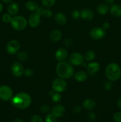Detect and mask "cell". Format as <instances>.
<instances>
[{
    "instance_id": "23",
    "label": "cell",
    "mask_w": 121,
    "mask_h": 122,
    "mask_svg": "<svg viewBox=\"0 0 121 122\" xmlns=\"http://www.w3.org/2000/svg\"><path fill=\"white\" fill-rule=\"evenodd\" d=\"M109 11V7L107 4H101L97 7V12L100 15H105Z\"/></svg>"
},
{
    "instance_id": "34",
    "label": "cell",
    "mask_w": 121,
    "mask_h": 122,
    "mask_svg": "<svg viewBox=\"0 0 121 122\" xmlns=\"http://www.w3.org/2000/svg\"><path fill=\"white\" fill-rule=\"evenodd\" d=\"M34 73V71L32 69L30 68H28V69H26V70L24 71V74L25 75V76H27V77H31L33 75Z\"/></svg>"
},
{
    "instance_id": "38",
    "label": "cell",
    "mask_w": 121,
    "mask_h": 122,
    "mask_svg": "<svg viewBox=\"0 0 121 122\" xmlns=\"http://www.w3.org/2000/svg\"><path fill=\"white\" fill-rule=\"evenodd\" d=\"M64 44H65L66 46H70L72 45V40L71 38H66V40L65 41V42H64Z\"/></svg>"
},
{
    "instance_id": "41",
    "label": "cell",
    "mask_w": 121,
    "mask_h": 122,
    "mask_svg": "<svg viewBox=\"0 0 121 122\" xmlns=\"http://www.w3.org/2000/svg\"><path fill=\"white\" fill-rule=\"evenodd\" d=\"M105 1L106 3L108 5H112L114 4L115 0H105Z\"/></svg>"
},
{
    "instance_id": "14",
    "label": "cell",
    "mask_w": 121,
    "mask_h": 122,
    "mask_svg": "<svg viewBox=\"0 0 121 122\" xmlns=\"http://www.w3.org/2000/svg\"><path fill=\"white\" fill-rule=\"evenodd\" d=\"M55 58L58 61H65V59L67 58L68 56V52L67 50L65 48H59L55 52Z\"/></svg>"
},
{
    "instance_id": "28",
    "label": "cell",
    "mask_w": 121,
    "mask_h": 122,
    "mask_svg": "<svg viewBox=\"0 0 121 122\" xmlns=\"http://www.w3.org/2000/svg\"><path fill=\"white\" fill-rule=\"evenodd\" d=\"M17 58L20 61H25L28 58V55L24 51L19 52L17 54Z\"/></svg>"
},
{
    "instance_id": "37",
    "label": "cell",
    "mask_w": 121,
    "mask_h": 122,
    "mask_svg": "<svg viewBox=\"0 0 121 122\" xmlns=\"http://www.w3.org/2000/svg\"><path fill=\"white\" fill-rule=\"evenodd\" d=\"M88 119L91 120H94L96 119V115L94 112H90V113L88 114Z\"/></svg>"
},
{
    "instance_id": "2",
    "label": "cell",
    "mask_w": 121,
    "mask_h": 122,
    "mask_svg": "<svg viewBox=\"0 0 121 122\" xmlns=\"http://www.w3.org/2000/svg\"><path fill=\"white\" fill-rule=\"evenodd\" d=\"M56 72L59 77L67 79L74 75L73 66L70 62L63 61H59L56 67Z\"/></svg>"
},
{
    "instance_id": "10",
    "label": "cell",
    "mask_w": 121,
    "mask_h": 122,
    "mask_svg": "<svg viewBox=\"0 0 121 122\" xmlns=\"http://www.w3.org/2000/svg\"><path fill=\"white\" fill-rule=\"evenodd\" d=\"M11 70L13 76L15 77H20L24 74V68L22 64L19 62H14L11 65Z\"/></svg>"
},
{
    "instance_id": "8",
    "label": "cell",
    "mask_w": 121,
    "mask_h": 122,
    "mask_svg": "<svg viewBox=\"0 0 121 122\" xmlns=\"http://www.w3.org/2000/svg\"><path fill=\"white\" fill-rule=\"evenodd\" d=\"M90 35L91 38L94 40H100L105 36L106 30H104L103 27H95L91 30Z\"/></svg>"
},
{
    "instance_id": "18",
    "label": "cell",
    "mask_w": 121,
    "mask_h": 122,
    "mask_svg": "<svg viewBox=\"0 0 121 122\" xmlns=\"http://www.w3.org/2000/svg\"><path fill=\"white\" fill-rule=\"evenodd\" d=\"M87 78V74L83 70H79L77 71L74 75L75 80L78 82H84L86 81Z\"/></svg>"
},
{
    "instance_id": "32",
    "label": "cell",
    "mask_w": 121,
    "mask_h": 122,
    "mask_svg": "<svg viewBox=\"0 0 121 122\" xmlns=\"http://www.w3.org/2000/svg\"><path fill=\"white\" fill-rule=\"evenodd\" d=\"M113 120L115 122H121V112H116L114 114Z\"/></svg>"
},
{
    "instance_id": "24",
    "label": "cell",
    "mask_w": 121,
    "mask_h": 122,
    "mask_svg": "<svg viewBox=\"0 0 121 122\" xmlns=\"http://www.w3.org/2000/svg\"><path fill=\"white\" fill-rule=\"evenodd\" d=\"M36 13H37L40 16L42 15V16L45 17H51L53 15V13L51 10L47 9V8H44L42 7H40L39 10Z\"/></svg>"
},
{
    "instance_id": "35",
    "label": "cell",
    "mask_w": 121,
    "mask_h": 122,
    "mask_svg": "<svg viewBox=\"0 0 121 122\" xmlns=\"http://www.w3.org/2000/svg\"><path fill=\"white\" fill-rule=\"evenodd\" d=\"M40 110L42 113H47L50 110V107L47 104H42L40 106Z\"/></svg>"
},
{
    "instance_id": "1",
    "label": "cell",
    "mask_w": 121,
    "mask_h": 122,
    "mask_svg": "<svg viewBox=\"0 0 121 122\" xmlns=\"http://www.w3.org/2000/svg\"><path fill=\"white\" fill-rule=\"evenodd\" d=\"M11 101L14 107L21 110L28 108L32 103L31 97L26 92L18 93L12 98Z\"/></svg>"
},
{
    "instance_id": "9",
    "label": "cell",
    "mask_w": 121,
    "mask_h": 122,
    "mask_svg": "<svg viewBox=\"0 0 121 122\" xmlns=\"http://www.w3.org/2000/svg\"><path fill=\"white\" fill-rule=\"evenodd\" d=\"M69 62L74 66L81 65L84 62V56L79 52H74L70 55Z\"/></svg>"
},
{
    "instance_id": "7",
    "label": "cell",
    "mask_w": 121,
    "mask_h": 122,
    "mask_svg": "<svg viewBox=\"0 0 121 122\" xmlns=\"http://www.w3.org/2000/svg\"><path fill=\"white\" fill-rule=\"evenodd\" d=\"M20 48V43L15 39L11 40L7 43L6 45V51L11 55L15 54L19 51Z\"/></svg>"
},
{
    "instance_id": "15",
    "label": "cell",
    "mask_w": 121,
    "mask_h": 122,
    "mask_svg": "<svg viewBox=\"0 0 121 122\" xmlns=\"http://www.w3.org/2000/svg\"><path fill=\"white\" fill-rule=\"evenodd\" d=\"M79 12H80V17L84 20H91L94 16L93 11L88 8H83Z\"/></svg>"
},
{
    "instance_id": "5",
    "label": "cell",
    "mask_w": 121,
    "mask_h": 122,
    "mask_svg": "<svg viewBox=\"0 0 121 122\" xmlns=\"http://www.w3.org/2000/svg\"><path fill=\"white\" fill-rule=\"evenodd\" d=\"M67 87V83L64 79L56 78L53 81L52 83V89L53 91L56 92L60 93L65 91Z\"/></svg>"
},
{
    "instance_id": "36",
    "label": "cell",
    "mask_w": 121,
    "mask_h": 122,
    "mask_svg": "<svg viewBox=\"0 0 121 122\" xmlns=\"http://www.w3.org/2000/svg\"><path fill=\"white\" fill-rule=\"evenodd\" d=\"M72 17L74 19H78L80 17V12L78 10H74L72 12Z\"/></svg>"
},
{
    "instance_id": "17",
    "label": "cell",
    "mask_w": 121,
    "mask_h": 122,
    "mask_svg": "<svg viewBox=\"0 0 121 122\" xmlns=\"http://www.w3.org/2000/svg\"><path fill=\"white\" fill-rule=\"evenodd\" d=\"M110 12L114 17H118L121 16V5L117 4L112 5L110 8Z\"/></svg>"
},
{
    "instance_id": "44",
    "label": "cell",
    "mask_w": 121,
    "mask_h": 122,
    "mask_svg": "<svg viewBox=\"0 0 121 122\" xmlns=\"http://www.w3.org/2000/svg\"><path fill=\"white\" fill-rule=\"evenodd\" d=\"M2 1H3L4 2H5V3H9V2H11L13 0H2Z\"/></svg>"
},
{
    "instance_id": "13",
    "label": "cell",
    "mask_w": 121,
    "mask_h": 122,
    "mask_svg": "<svg viewBox=\"0 0 121 122\" xmlns=\"http://www.w3.org/2000/svg\"><path fill=\"white\" fill-rule=\"evenodd\" d=\"M65 113V107L60 104L55 105L52 108V113L56 117H60L63 116Z\"/></svg>"
},
{
    "instance_id": "31",
    "label": "cell",
    "mask_w": 121,
    "mask_h": 122,
    "mask_svg": "<svg viewBox=\"0 0 121 122\" xmlns=\"http://www.w3.org/2000/svg\"><path fill=\"white\" fill-rule=\"evenodd\" d=\"M113 83L112 81H107L104 84V88L106 91H110L113 88Z\"/></svg>"
},
{
    "instance_id": "45",
    "label": "cell",
    "mask_w": 121,
    "mask_h": 122,
    "mask_svg": "<svg viewBox=\"0 0 121 122\" xmlns=\"http://www.w3.org/2000/svg\"><path fill=\"white\" fill-rule=\"evenodd\" d=\"M2 10H3V6H2V4H1V2H0V13H1V12H2Z\"/></svg>"
},
{
    "instance_id": "21",
    "label": "cell",
    "mask_w": 121,
    "mask_h": 122,
    "mask_svg": "<svg viewBox=\"0 0 121 122\" xmlns=\"http://www.w3.org/2000/svg\"><path fill=\"white\" fill-rule=\"evenodd\" d=\"M26 7L28 10L30 11H34V12H37L39 10V5L36 3V2L33 1H27L26 3Z\"/></svg>"
},
{
    "instance_id": "22",
    "label": "cell",
    "mask_w": 121,
    "mask_h": 122,
    "mask_svg": "<svg viewBox=\"0 0 121 122\" xmlns=\"http://www.w3.org/2000/svg\"><path fill=\"white\" fill-rule=\"evenodd\" d=\"M19 11V6L17 3H11L8 7V13L11 15H14L18 13Z\"/></svg>"
},
{
    "instance_id": "11",
    "label": "cell",
    "mask_w": 121,
    "mask_h": 122,
    "mask_svg": "<svg viewBox=\"0 0 121 122\" xmlns=\"http://www.w3.org/2000/svg\"><path fill=\"white\" fill-rule=\"evenodd\" d=\"M40 23V15L37 13H34L31 14L28 19V23L30 27H36Z\"/></svg>"
},
{
    "instance_id": "26",
    "label": "cell",
    "mask_w": 121,
    "mask_h": 122,
    "mask_svg": "<svg viewBox=\"0 0 121 122\" xmlns=\"http://www.w3.org/2000/svg\"><path fill=\"white\" fill-rule=\"evenodd\" d=\"M50 96L51 97V100L53 101V102L58 103L61 101L62 97L58 92H55L54 91L52 92V94H50Z\"/></svg>"
},
{
    "instance_id": "29",
    "label": "cell",
    "mask_w": 121,
    "mask_h": 122,
    "mask_svg": "<svg viewBox=\"0 0 121 122\" xmlns=\"http://www.w3.org/2000/svg\"><path fill=\"white\" fill-rule=\"evenodd\" d=\"M56 118L52 113H49L45 117L46 122H56Z\"/></svg>"
},
{
    "instance_id": "39",
    "label": "cell",
    "mask_w": 121,
    "mask_h": 122,
    "mask_svg": "<svg viewBox=\"0 0 121 122\" xmlns=\"http://www.w3.org/2000/svg\"><path fill=\"white\" fill-rule=\"evenodd\" d=\"M82 108L79 106H77L74 108V112L76 113H79L81 112Z\"/></svg>"
},
{
    "instance_id": "30",
    "label": "cell",
    "mask_w": 121,
    "mask_h": 122,
    "mask_svg": "<svg viewBox=\"0 0 121 122\" xmlns=\"http://www.w3.org/2000/svg\"><path fill=\"white\" fill-rule=\"evenodd\" d=\"M2 20L4 23H11V21L12 20L11 15H10L8 13H7V14H4L3 15H2Z\"/></svg>"
},
{
    "instance_id": "20",
    "label": "cell",
    "mask_w": 121,
    "mask_h": 122,
    "mask_svg": "<svg viewBox=\"0 0 121 122\" xmlns=\"http://www.w3.org/2000/svg\"><path fill=\"white\" fill-rule=\"evenodd\" d=\"M62 37V33L59 30H53L50 33V38H51V41L54 42H58Z\"/></svg>"
},
{
    "instance_id": "12",
    "label": "cell",
    "mask_w": 121,
    "mask_h": 122,
    "mask_svg": "<svg viewBox=\"0 0 121 122\" xmlns=\"http://www.w3.org/2000/svg\"><path fill=\"white\" fill-rule=\"evenodd\" d=\"M87 73L90 76H95L100 70V65L96 62H91L87 66Z\"/></svg>"
},
{
    "instance_id": "6",
    "label": "cell",
    "mask_w": 121,
    "mask_h": 122,
    "mask_svg": "<svg viewBox=\"0 0 121 122\" xmlns=\"http://www.w3.org/2000/svg\"><path fill=\"white\" fill-rule=\"evenodd\" d=\"M13 92L11 88L7 85L0 86V99L3 101H7L11 100L13 98Z\"/></svg>"
},
{
    "instance_id": "4",
    "label": "cell",
    "mask_w": 121,
    "mask_h": 122,
    "mask_svg": "<svg viewBox=\"0 0 121 122\" xmlns=\"http://www.w3.org/2000/svg\"><path fill=\"white\" fill-rule=\"evenodd\" d=\"M11 25L14 30L21 31L24 29L27 25V21L24 17L21 15H17L12 18Z\"/></svg>"
},
{
    "instance_id": "43",
    "label": "cell",
    "mask_w": 121,
    "mask_h": 122,
    "mask_svg": "<svg viewBox=\"0 0 121 122\" xmlns=\"http://www.w3.org/2000/svg\"><path fill=\"white\" fill-rule=\"evenodd\" d=\"M23 122V120L20 118H16V119H14V122Z\"/></svg>"
},
{
    "instance_id": "16",
    "label": "cell",
    "mask_w": 121,
    "mask_h": 122,
    "mask_svg": "<svg viewBox=\"0 0 121 122\" xmlns=\"http://www.w3.org/2000/svg\"><path fill=\"white\" fill-rule=\"evenodd\" d=\"M55 21L58 25H64L66 23L67 18L64 13L59 12V13L56 14L55 16Z\"/></svg>"
},
{
    "instance_id": "40",
    "label": "cell",
    "mask_w": 121,
    "mask_h": 122,
    "mask_svg": "<svg viewBox=\"0 0 121 122\" xmlns=\"http://www.w3.org/2000/svg\"><path fill=\"white\" fill-rule=\"evenodd\" d=\"M102 27H103L104 30L108 29H109V27H110V24H109V23L108 22L104 23L103 24Z\"/></svg>"
},
{
    "instance_id": "19",
    "label": "cell",
    "mask_w": 121,
    "mask_h": 122,
    "mask_svg": "<svg viewBox=\"0 0 121 122\" xmlns=\"http://www.w3.org/2000/svg\"><path fill=\"white\" fill-rule=\"evenodd\" d=\"M96 106V103L95 101L91 98L86 99L83 102V107L85 109L87 110H91L95 108Z\"/></svg>"
},
{
    "instance_id": "42",
    "label": "cell",
    "mask_w": 121,
    "mask_h": 122,
    "mask_svg": "<svg viewBox=\"0 0 121 122\" xmlns=\"http://www.w3.org/2000/svg\"><path fill=\"white\" fill-rule=\"evenodd\" d=\"M117 107L119 109L121 110V97L118 99L117 101Z\"/></svg>"
},
{
    "instance_id": "25",
    "label": "cell",
    "mask_w": 121,
    "mask_h": 122,
    "mask_svg": "<svg viewBox=\"0 0 121 122\" xmlns=\"http://www.w3.org/2000/svg\"><path fill=\"white\" fill-rule=\"evenodd\" d=\"M95 57H96L95 52L92 50H88V51H86L84 55V58L88 61L93 60Z\"/></svg>"
},
{
    "instance_id": "3",
    "label": "cell",
    "mask_w": 121,
    "mask_h": 122,
    "mask_svg": "<svg viewBox=\"0 0 121 122\" xmlns=\"http://www.w3.org/2000/svg\"><path fill=\"white\" fill-rule=\"evenodd\" d=\"M105 75L109 81L112 82L118 81L121 76V67L115 63H110L106 67Z\"/></svg>"
},
{
    "instance_id": "33",
    "label": "cell",
    "mask_w": 121,
    "mask_h": 122,
    "mask_svg": "<svg viewBox=\"0 0 121 122\" xmlns=\"http://www.w3.org/2000/svg\"><path fill=\"white\" fill-rule=\"evenodd\" d=\"M31 122H43V119L39 115H34L31 118Z\"/></svg>"
},
{
    "instance_id": "27",
    "label": "cell",
    "mask_w": 121,
    "mask_h": 122,
    "mask_svg": "<svg viewBox=\"0 0 121 122\" xmlns=\"http://www.w3.org/2000/svg\"><path fill=\"white\" fill-rule=\"evenodd\" d=\"M56 2V0H42V4L45 7H51L54 5Z\"/></svg>"
}]
</instances>
